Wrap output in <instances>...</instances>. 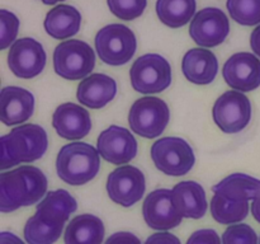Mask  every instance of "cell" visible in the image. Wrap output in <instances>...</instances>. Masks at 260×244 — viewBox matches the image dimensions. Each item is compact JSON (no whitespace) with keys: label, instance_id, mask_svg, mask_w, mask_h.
Here are the masks:
<instances>
[{"label":"cell","instance_id":"obj_38","mask_svg":"<svg viewBox=\"0 0 260 244\" xmlns=\"http://www.w3.org/2000/svg\"><path fill=\"white\" fill-rule=\"evenodd\" d=\"M41 2H42L43 4H46V5H53V4H56V3H58V2H63V0H41Z\"/></svg>","mask_w":260,"mask_h":244},{"label":"cell","instance_id":"obj_25","mask_svg":"<svg viewBox=\"0 0 260 244\" xmlns=\"http://www.w3.org/2000/svg\"><path fill=\"white\" fill-rule=\"evenodd\" d=\"M196 8V0H157L156 14L168 27L180 28L194 18Z\"/></svg>","mask_w":260,"mask_h":244},{"label":"cell","instance_id":"obj_10","mask_svg":"<svg viewBox=\"0 0 260 244\" xmlns=\"http://www.w3.org/2000/svg\"><path fill=\"white\" fill-rule=\"evenodd\" d=\"M106 188L114 203L131 207L141 200L146 191L145 175L134 165H122L109 173Z\"/></svg>","mask_w":260,"mask_h":244},{"label":"cell","instance_id":"obj_21","mask_svg":"<svg viewBox=\"0 0 260 244\" xmlns=\"http://www.w3.org/2000/svg\"><path fill=\"white\" fill-rule=\"evenodd\" d=\"M104 224L98 216L81 214L75 216L63 233L65 244H102L104 239Z\"/></svg>","mask_w":260,"mask_h":244},{"label":"cell","instance_id":"obj_12","mask_svg":"<svg viewBox=\"0 0 260 244\" xmlns=\"http://www.w3.org/2000/svg\"><path fill=\"white\" fill-rule=\"evenodd\" d=\"M8 66L18 78H35L42 73L46 66L45 48L35 38L17 40L8 52Z\"/></svg>","mask_w":260,"mask_h":244},{"label":"cell","instance_id":"obj_30","mask_svg":"<svg viewBox=\"0 0 260 244\" xmlns=\"http://www.w3.org/2000/svg\"><path fill=\"white\" fill-rule=\"evenodd\" d=\"M222 244H258V235L248 224H233L223 231Z\"/></svg>","mask_w":260,"mask_h":244},{"label":"cell","instance_id":"obj_29","mask_svg":"<svg viewBox=\"0 0 260 244\" xmlns=\"http://www.w3.org/2000/svg\"><path fill=\"white\" fill-rule=\"evenodd\" d=\"M111 12L122 20H134L141 17L147 0H107Z\"/></svg>","mask_w":260,"mask_h":244},{"label":"cell","instance_id":"obj_33","mask_svg":"<svg viewBox=\"0 0 260 244\" xmlns=\"http://www.w3.org/2000/svg\"><path fill=\"white\" fill-rule=\"evenodd\" d=\"M104 244H141V240L129 231H118L112 234Z\"/></svg>","mask_w":260,"mask_h":244},{"label":"cell","instance_id":"obj_23","mask_svg":"<svg viewBox=\"0 0 260 244\" xmlns=\"http://www.w3.org/2000/svg\"><path fill=\"white\" fill-rule=\"evenodd\" d=\"M45 29L48 36L56 40H66L79 32L81 14L75 7L61 4L51 9L45 18Z\"/></svg>","mask_w":260,"mask_h":244},{"label":"cell","instance_id":"obj_22","mask_svg":"<svg viewBox=\"0 0 260 244\" xmlns=\"http://www.w3.org/2000/svg\"><path fill=\"white\" fill-rule=\"evenodd\" d=\"M78 210V202L66 190H55L46 193L37 203L36 215L47 223L65 224L71 214Z\"/></svg>","mask_w":260,"mask_h":244},{"label":"cell","instance_id":"obj_37","mask_svg":"<svg viewBox=\"0 0 260 244\" xmlns=\"http://www.w3.org/2000/svg\"><path fill=\"white\" fill-rule=\"evenodd\" d=\"M251 214L253 218L260 224V188L256 192L255 197L253 198V203H251Z\"/></svg>","mask_w":260,"mask_h":244},{"label":"cell","instance_id":"obj_35","mask_svg":"<svg viewBox=\"0 0 260 244\" xmlns=\"http://www.w3.org/2000/svg\"><path fill=\"white\" fill-rule=\"evenodd\" d=\"M250 46L251 50L254 51V53L260 57V24L251 32Z\"/></svg>","mask_w":260,"mask_h":244},{"label":"cell","instance_id":"obj_39","mask_svg":"<svg viewBox=\"0 0 260 244\" xmlns=\"http://www.w3.org/2000/svg\"><path fill=\"white\" fill-rule=\"evenodd\" d=\"M259 244H260V238H259Z\"/></svg>","mask_w":260,"mask_h":244},{"label":"cell","instance_id":"obj_36","mask_svg":"<svg viewBox=\"0 0 260 244\" xmlns=\"http://www.w3.org/2000/svg\"><path fill=\"white\" fill-rule=\"evenodd\" d=\"M0 244H24V241L15 234L9 231H3L0 234Z\"/></svg>","mask_w":260,"mask_h":244},{"label":"cell","instance_id":"obj_28","mask_svg":"<svg viewBox=\"0 0 260 244\" xmlns=\"http://www.w3.org/2000/svg\"><path fill=\"white\" fill-rule=\"evenodd\" d=\"M226 7L239 24L250 27L260 23V0H228Z\"/></svg>","mask_w":260,"mask_h":244},{"label":"cell","instance_id":"obj_27","mask_svg":"<svg viewBox=\"0 0 260 244\" xmlns=\"http://www.w3.org/2000/svg\"><path fill=\"white\" fill-rule=\"evenodd\" d=\"M65 224L47 223L33 215L24 225V239L28 244H53L61 236Z\"/></svg>","mask_w":260,"mask_h":244},{"label":"cell","instance_id":"obj_1","mask_svg":"<svg viewBox=\"0 0 260 244\" xmlns=\"http://www.w3.org/2000/svg\"><path fill=\"white\" fill-rule=\"evenodd\" d=\"M45 173L33 165H22L0 174V211L13 212L38 203L47 191Z\"/></svg>","mask_w":260,"mask_h":244},{"label":"cell","instance_id":"obj_16","mask_svg":"<svg viewBox=\"0 0 260 244\" xmlns=\"http://www.w3.org/2000/svg\"><path fill=\"white\" fill-rule=\"evenodd\" d=\"M52 126L57 135L66 140H80L91 130L90 114L76 103H63L52 114Z\"/></svg>","mask_w":260,"mask_h":244},{"label":"cell","instance_id":"obj_9","mask_svg":"<svg viewBox=\"0 0 260 244\" xmlns=\"http://www.w3.org/2000/svg\"><path fill=\"white\" fill-rule=\"evenodd\" d=\"M212 117L225 134H238L248 126L251 119L250 99L243 92H225L213 104Z\"/></svg>","mask_w":260,"mask_h":244},{"label":"cell","instance_id":"obj_8","mask_svg":"<svg viewBox=\"0 0 260 244\" xmlns=\"http://www.w3.org/2000/svg\"><path fill=\"white\" fill-rule=\"evenodd\" d=\"M170 119L168 104L157 97H142L134 102L128 113L132 132L145 139H155L167 129Z\"/></svg>","mask_w":260,"mask_h":244},{"label":"cell","instance_id":"obj_4","mask_svg":"<svg viewBox=\"0 0 260 244\" xmlns=\"http://www.w3.org/2000/svg\"><path fill=\"white\" fill-rule=\"evenodd\" d=\"M95 68V52L81 40L63 41L53 51L55 73L66 80L86 78Z\"/></svg>","mask_w":260,"mask_h":244},{"label":"cell","instance_id":"obj_19","mask_svg":"<svg viewBox=\"0 0 260 244\" xmlns=\"http://www.w3.org/2000/svg\"><path fill=\"white\" fill-rule=\"evenodd\" d=\"M182 71L185 79L193 84L207 85L216 79L218 61L215 53L206 48H192L187 51L182 61Z\"/></svg>","mask_w":260,"mask_h":244},{"label":"cell","instance_id":"obj_32","mask_svg":"<svg viewBox=\"0 0 260 244\" xmlns=\"http://www.w3.org/2000/svg\"><path fill=\"white\" fill-rule=\"evenodd\" d=\"M185 244H222L217 231L213 229H201L188 238Z\"/></svg>","mask_w":260,"mask_h":244},{"label":"cell","instance_id":"obj_2","mask_svg":"<svg viewBox=\"0 0 260 244\" xmlns=\"http://www.w3.org/2000/svg\"><path fill=\"white\" fill-rule=\"evenodd\" d=\"M2 142V170L41 159L47 151V132L40 125L25 124L18 126L0 139Z\"/></svg>","mask_w":260,"mask_h":244},{"label":"cell","instance_id":"obj_3","mask_svg":"<svg viewBox=\"0 0 260 244\" xmlns=\"http://www.w3.org/2000/svg\"><path fill=\"white\" fill-rule=\"evenodd\" d=\"M98 149L86 142H70L61 147L56 159L58 178L70 186H83L95 178L101 169Z\"/></svg>","mask_w":260,"mask_h":244},{"label":"cell","instance_id":"obj_15","mask_svg":"<svg viewBox=\"0 0 260 244\" xmlns=\"http://www.w3.org/2000/svg\"><path fill=\"white\" fill-rule=\"evenodd\" d=\"M222 75L234 90H255L260 86V60L250 52L235 53L223 65Z\"/></svg>","mask_w":260,"mask_h":244},{"label":"cell","instance_id":"obj_5","mask_svg":"<svg viewBox=\"0 0 260 244\" xmlns=\"http://www.w3.org/2000/svg\"><path fill=\"white\" fill-rule=\"evenodd\" d=\"M95 50L104 64L111 66L124 65L134 57L137 48L135 33L119 23L108 24L95 36Z\"/></svg>","mask_w":260,"mask_h":244},{"label":"cell","instance_id":"obj_31","mask_svg":"<svg viewBox=\"0 0 260 244\" xmlns=\"http://www.w3.org/2000/svg\"><path fill=\"white\" fill-rule=\"evenodd\" d=\"M19 29V19L14 13L9 10H0V48L5 50L12 42H15V37Z\"/></svg>","mask_w":260,"mask_h":244},{"label":"cell","instance_id":"obj_17","mask_svg":"<svg viewBox=\"0 0 260 244\" xmlns=\"http://www.w3.org/2000/svg\"><path fill=\"white\" fill-rule=\"evenodd\" d=\"M35 112V96L20 86H5L0 93V119L7 126L23 124Z\"/></svg>","mask_w":260,"mask_h":244},{"label":"cell","instance_id":"obj_20","mask_svg":"<svg viewBox=\"0 0 260 244\" xmlns=\"http://www.w3.org/2000/svg\"><path fill=\"white\" fill-rule=\"evenodd\" d=\"M172 200L178 212L187 219H201L207 212L206 192L200 183L194 180H183L175 185Z\"/></svg>","mask_w":260,"mask_h":244},{"label":"cell","instance_id":"obj_6","mask_svg":"<svg viewBox=\"0 0 260 244\" xmlns=\"http://www.w3.org/2000/svg\"><path fill=\"white\" fill-rule=\"evenodd\" d=\"M129 79L132 88L139 93H161L172 84V68L159 53H146L132 64Z\"/></svg>","mask_w":260,"mask_h":244},{"label":"cell","instance_id":"obj_7","mask_svg":"<svg viewBox=\"0 0 260 244\" xmlns=\"http://www.w3.org/2000/svg\"><path fill=\"white\" fill-rule=\"evenodd\" d=\"M151 159L164 174L182 177L190 172L196 163V155L184 139L168 136L152 144Z\"/></svg>","mask_w":260,"mask_h":244},{"label":"cell","instance_id":"obj_24","mask_svg":"<svg viewBox=\"0 0 260 244\" xmlns=\"http://www.w3.org/2000/svg\"><path fill=\"white\" fill-rule=\"evenodd\" d=\"M260 188V180L244 173H234L213 186V192L234 201H250Z\"/></svg>","mask_w":260,"mask_h":244},{"label":"cell","instance_id":"obj_26","mask_svg":"<svg viewBox=\"0 0 260 244\" xmlns=\"http://www.w3.org/2000/svg\"><path fill=\"white\" fill-rule=\"evenodd\" d=\"M248 214L249 201H234L217 192L213 195L211 201V215L218 224H238L246 219Z\"/></svg>","mask_w":260,"mask_h":244},{"label":"cell","instance_id":"obj_18","mask_svg":"<svg viewBox=\"0 0 260 244\" xmlns=\"http://www.w3.org/2000/svg\"><path fill=\"white\" fill-rule=\"evenodd\" d=\"M117 94V83L106 74H91L79 83L76 98L83 106L91 109L106 107Z\"/></svg>","mask_w":260,"mask_h":244},{"label":"cell","instance_id":"obj_14","mask_svg":"<svg viewBox=\"0 0 260 244\" xmlns=\"http://www.w3.org/2000/svg\"><path fill=\"white\" fill-rule=\"evenodd\" d=\"M96 149L106 162L121 165L135 159L137 155V141L129 130L113 125L101 132Z\"/></svg>","mask_w":260,"mask_h":244},{"label":"cell","instance_id":"obj_13","mask_svg":"<svg viewBox=\"0 0 260 244\" xmlns=\"http://www.w3.org/2000/svg\"><path fill=\"white\" fill-rule=\"evenodd\" d=\"M172 190L160 188L152 191L145 198L142 216L147 226L154 230H170L182 223L183 216L178 212L172 200Z\"/></svg>","mask_w":260,"mask_h":244},{"label":"cell","instance_id":"obj_34","mask_svg":"<svg viewBox=\"0 0 260 244\" xmlns=\"http://www.w3.org/2000/svg\"><path fill=\"white\" fill-rule=\"evenodd\" d=\"M145 244H182L177 235L168 231H160V233L152 234L146 239Z\"/></svg>","mask_w":260,"mask_h":244},{"label":"cell","instance_id":"obj_11","mask_svg":"<svg viewBox=\"0 0 260 244\" xmlns=\"http://www.w3.org/2000/svg\"><path fill=\"white\" fill-rule=\"evenodd\" d=\"M230 22L223 10L218 8H205L194 15L190 22L189 35L202 47H216L228 38Z\"/></svg>","mask_w":260,"mask_h":244}]
</instances>
